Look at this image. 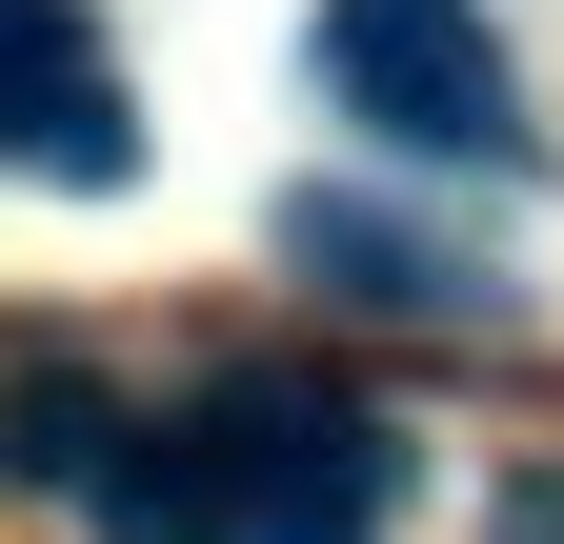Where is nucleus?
<instances>
[{
    "mask_svg": "<svg viewBox=\"0 0 564 544\" xmlns=\"http://www.w3.org/2000/svg\"><path fill=\"white\" fill-rule=\"evenodd\" d=\"M282 262H323L343 303H403V323H505V262H484V242L403 222V202H343V182L282 202Z\"/></svg>",
    "mask_w": 564,
    "mask_h": 544,
    "instance_id": "obj_4",
    "label": "nucleus"
},
{
    "mask_svg": "<svg viewBox=\"0 0 564 544\" xmlns=\"http://www.w3.org/2000/svg\"><path fill=\"white\" fill-rule=\"evenodd\" d=\"M0 81H21V182H141V101L82 0H0Z\"/></svg>",
    "mask_w": 564,
    "mask_h": 544,
    "instance_id": "obj_3",
    "label": "nucleus"
},
{
    "mask_svg": "<svg viewBox=\"0 0 564 544\" xmlns=\"http://www.w3.org/2000/svg\"><path fill=\"white\" fill-rule=\"evenodd\" d=\"M82 524L101 544H383L403 444H383V403H343L303 363H223L82 464Z\"/></svg>",
    "mask_w": 564,
    "mask_h": 544,
    "instance_id": "obj_1",
    "label": "nucleus"
},
{
    "mask_svg": "<svg viewBox=\"0 0 564 544\" xmlns=\"http://www.w3.org/2000/svg\"><path fill=\"white\" fill-rule=\"evenodd\" d=\"M323 101L383 121L403 162H524V81L484 0H323Z\"/></svg>",
    "mask_w": 564,
    "mask_h": 544,
    "instance_id": "obj_2",
    "label": "nucleus"
}]
</instances>
